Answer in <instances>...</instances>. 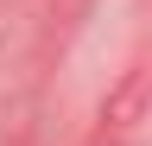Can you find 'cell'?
<instances>
[{
  "instance_id": "obj_1",
  "label": "cell",
  "mask_w": 152,
  "mask_h": 146,
  "mask_svg": "<svg viewBox=\"0 0 152 146\" xmlns=\"http://www.w3.org/2000/svg\"><path fill=\"white\" fill-rule=\"evenodd\" d=\"M146 108H152V57L127 64L121 83L102 95V134H127L133 121H146Z\"/></svg>"
}]
</instances>
